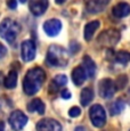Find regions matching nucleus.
I'll return each instance as SVG.
<instances>
[{
	"label": "nucleus",
	"instance_id": "obj_24",
	"mask_svg": "<svg viewBox=\"0 0 130 131\" xmlns=\"http://www.w3.org/2000/svg\"><path fill=\"white\" fill-rule=\"evenodd\" d=\"M7 54V48L0 42V58H4Z\"/></svg>",
	"mask_w": 130,
	"mask_h": 131
},
{
	"label": "nucleus",
	"instance_id": "obj_22",
	"mask_svg": "<svg viewBox=\"0 0 130 131\" xmlns=\"http://www.w3.org/2000/svg\"><path fill=\"white\" fill-rule=\"evenodd\" d=\"M114 58H115V62H117L119 64H122V65H126L128 64L130 62V52L128 51H119L115 54V56H114Z\"/></svg>",
	"mask_w": 130,
	"mask_h": 131
},
{
	"label": "nucleus",
	"instance_id": "obj_16",
	"mask_svg": "<svg viewBox=\"0 0 130 131\" xmlns=\"http://www.w3.org/2000/svg\"><path fill=\"white\" fill-rule=\"evenodd\" d=\"M45 110H46V107H45L44 102H42L41 99H39V98H36V99L31 100V102L27 104V111L31 113L37 112L38 114L42 115L45 113Z\"/></svg>",
	"mask_w": 130,
	"mask_h": 131
},
{
	"label": "nucleus",
	"instance_id": "obj_17",
	"mask_svg": "<svg viewBox=\"0 0 130 131\" xmlns=\"http://www.w3.org/2000/svg\"><path fill=\"white\" fill-rule=\"evenodd\" d=\"M99 25H101L99 21H91V22H89L86 26H84L83 37H84V39H86L87 41H90L91 40V38L94 37L95 32L97 31V29L99 27Z\"/></svg>",
	"mask_w": 130,
	"mask_h": 131
},
{
	"label": "nucleus",
	"instance_id": "obj_7",
	"mask_svg": "<svg viewBox=\"0 0 130 131\" xmlns=\"http://www.w3.org/2000/svg\"><path fill=\"white\" fill-rule=\"evenodd\" d=\"M8 121L10 127L14 130H22L26 125L29 119H27V116L22 111H15V112H13L9 115Z\"/></svg>",
	"mask_w": 130,
	"mask_h": 131
},
{
	"label": "nucleus",
	"instance_id": "obj_26",
	"mask_svg": "<svg viewBox=\"0 0 130 131\" xmlns=\"http://www.w3.org/2000/svg\"><path fill=\"white\" fill-rule=\"evenodd\" d=\"M61 96H62V98H64V99H70V98H71V92H70L69 90L65 89V90L62 91Z\"/></svg>",
	"mask_w": 130,
	"mask_h": 131
},
{
	"label": "nucleus",
	"instance_id": "obj_28",
	"mask_svg": "<svg viewBox=\"0 0 130 131\" xmlns=\"http://www.w3.org/2000/svg\"><path fill=\"white\" fill-rule=\"evenodd\" d=\"M21 1H22V2H25V1H26V0H21Z\"/></svg>",
	"mask_w": 130,
	"mask_h": 131
},
{
	"label": "nucleus",
	"instance_id": "obj_6",
	"mask_svg": "<svg viewBox=\"0 0 130 131\" xmlns=\"http://www.w3.org/2000/svg\"><path fill=\"white\" fill-rule=\"evenodd\" d=\"M116 91V85L115 82L111 79H103L99 81L98 84V94L104 99H109V98L113 97V95Z\"/></svg>",
	"mask_w": 130,
	"mask_h": 131
},
{
	"label": "nucleus",
	"instance_id": "obj_2",
	"mask_svg": "<svg viewBox=\"0 0 130 131\" xmlns=\"http://www.w3.org/2000/svg\"><path fill=\"white\" fill-rule=\"evenodd\" d=\"M47 63L54 67H65L69 63V55L63 47L51 45L47 51Z\"/></svg>",
	"mask_w": 130,
	"mask_h": 131
},
{
	"label": "nucleus",
	"instance_id": "obj_21",
	"mask_svg": "<svg viewBox=\"0 0 130 131\" xmlns=\"http://www.w3.org/2000/svg\"><path fill=\"white\" fill-rule=\"evenodd\" d=\"M123 108H124V103L122 102L121 99H117V100H115L114 103H112V104L110 105L109 110H110L111 115H117L123 111Z\"/></svg>",
	"mask_w": 130,
	"mask_h": 131
},
{
	"label": "nucleus",
	"instance_id": "obj_15",
	"mask_svg": "<svg viewBox=\"0 0 130 131\" xmlns=\"http://www.w3.org/2000/svg\"><path fill=\"white\" fill-rule=\"evenodd\" d=\"M82 67L86 71V74L89 79L94 78L95 73H96V64L95 62L91 59L90 56H84L83 59H82Z\"/></svg>",
	"mask_w": 130,
	"mask_h": 131
},
{
	"label": "nucleus",
	"instance_id": "obj_4",
	"mask_svg": "<svg viewBox=\"0 0 130 131\" xmlns=\"http://www.w3.org/2000/svg\"><path fill=\"white\" fill-rule=\"evenodd\" d=\"M89 117H90V121L94 127L102 128L106 122V112L103 106L95 104L89 110Z\"/></svg>",
	"mask_w": 130,
	"mask_h": 131
},
{
	"label": "nucleus",
	"instance_id": "obj_23",
	"mask_svg": "<svg viewBox=\"0 0 130 131\" xmlns=\"http://www.w3.org/2000/svg\"><path fill=\"white\" fill-rule=\"evenodd\" d=\"M80 113H81V110H80L79 107H77V106L71 107V108H70V111H69V115H70L71 117H77V116H79Z\"/></svg>",
	"mask_w": 130,
	"mask_h": 131
},
{
	"label": "nucleus",
	"instance_id": "obj_19",
	"mask_svg": "<svg viewBox=\"0 0 130 131\" xmlns=\"http://www.w3.org/2000/svg\"><path fill=\"white\" fill-rule=\"evenodd\" d=\"M94 99V91L91 88H84L80 95V103L82 106H88Z\"/></svg>",
	"mask_w": 130,
	"mask_h": 131
},
{
	"label": "nucleus",
	"instance_id": "obj_9",
	"mask_svg": "<svg viewBox=\"0 0 130 131\" xmlns=\"http://www.w3.org/2000/svg\"><path fill=\"white\" fill-rule=\"evenodd\" d=\"M62 30V22L59 19L51 18L45 22L44 24V31L46 32L47 36L49 37H56Z\"/></svg>",
	"mask_w": 130,
	"mask_h": 131
},
{
	"label": "nucleus",
	"instance_id": "obj_25",
	"mask_svg": "<svg viewBox=\"0 0 130 131\" xmlns=\"http://www.w3.org/2000/svg\"><path fill=\"white\" fill-rule=\"evenodd\" d=\"M7 6L10 9H15L17 7V1L16 0H8V1H7Z\"/></svg>",
	"mask_w": 130,
	"mask_h": 131
},
{
	"label": "nucleus",
	"instance_id": "obj_3",
	"mask_svg": "<svg viewBox=\"0 0 130 131\" xmlns=\"http://www.w3.org/2000/svg\"><path fill=\"white\" fill-rule=\"evenodd\" d=\"M19 30H21V26L18 23L10 18H5L0 23V37L6 40L8 43H13L17 34L19 33Z\"/></svg>",
	"mask_w": 130,
	"mask_h": 131
},
{
	"label": "nucleus",
	"instance_id": "obj_20",
	"mask_svg": "<svg viewBox=\"0 0 130 131\" xmlns=\"http://www.w3.org/2000/svg\"><path fill=\"white\" fill-rule=\"evenodd\" d=\"M17 79H18L17 72L15 71V70H12V71L8 73V75L6 77V79H5V82H4L5 87H6L7 89H14L17 84Z\"/></svg>",
	"mask_w": 130,
	"mask_h": 131
},
{
	"label": "nucleus",
	"instance_id": "obj_1",
	"mask_svg": "<svg viewBox=\"0 0 130 131\" xmlns=\"http://www.w3.org/2000/svg\"><path fill=\"white\" fill-rule=\"evenodd\" d=\"M46 80V73L41 67H33L29 70L23 80V90L27 96L36 95L41 89Z\"/></svg>",
	"mask_w": 130,
	"mask_h": 131
},
{
	"label": "nucleus",
	"instance_id": "obj_11",
	"mask_svg": "<svg viewBox=\"0 0 130 131\" xmlns=\"http://www.w3.org/2000/svg\"><path fill=\"white\" fill-rule=\"evenodd\" d=\"M30 10L36 16H41L48 8V0H30Z\"/></svg>",
	"mask_w": 130,
	"mask_h": 131
},
{
	"label": "nucleus",
	"instance_id": "obj_5",
	"mask_svg": "<svg viewBox=\"0 0 130 131\" xmlns=\"http://www.w3.org/2000/svg\"><path fill=\"white\" fill-rule=\"evenodd\" d=\"M120 40V32L117 30H106L98 37V42L104 47H114Z\"/></svg>",
	"mask_w": 130,
	"mask_h": 131
},
{
	"label": "nucleus",
	"instance_id": "obj_8",
	"mask_svg": "<svg viewBox=\"0 0 130 131\" xmlns=\"http://www.w3.org/2000/svg\"><path fill=\"white\" fill-rule=\"evenodd\" d=\"M21 52H22V58L24 62H31L36 57V45L32 40H25L22 43L21 47Z\"/></svg>",
	"mask_w": 130,
	"mask_h": 131
},
{
	"label": "nucleus",
	"instance_id": "obj_14",
	"mask_svg": "<svg viewBox=\"0 0 130 131\" xmlns=\"http://www.w3.org/2000/svg\"><path fill=\"white\" fill-rule=\"evenodd\" d=\"M86 79H87V74L82 66H77L72 71V80H73L75 85H78V87L82 85L86 81Z\"/></svg>",
	"mask_w": 130,
	"mask_h": 131
},
{
	"label": "nucleus",
	"instance_id": "obj_10",
	"mask_svg": "<svg viewBox=\"0 0 130 131\" xmlns=\"http://www.w3.org/2000/svg\"><path fill=\"white\" fill-rule=\"evenodd\" d=\"M110 0H84L87 10L91 14H97L106 7Z\"/></svg>",
	"mask_w": 130,
	"mask_h": 131
},
{
	"label": "nucleus",
	"instance_id": "obj_18",
	"mask_svg": "<svg viewBox=\"0 0 130 131\" xmlns=\"http://www.w3.org/2000/svg\"><path fill=\"white\" fill-rule=\"evenodd\" d=\"M67 83V78L64 74H58L54 78V80L51 81L50 87H49V91L50 92H56L59 88L64 87Z\"/></svg>",
	"mask_w": 130,
	"mask_h": 131
},
{
	"label": "nucleus",
	"instance_id": "obj_13",
	"mask_svg": "<svg viewBox=\"0 0 130 131\" xmlns=\"http://www.w3.org/2000/svg\"><path fill=\"white\" fill-rule=\"evenodd\" d=\"M112 14L116 18H123L130 14V5L127 2H119L112 8Z\"/></svg>",
	"mask_w": 130,
	"mask_h": 131
},
{
	"label": "nucleus",
	"instance_id": "obj_12",
	"mask_svg": "<svg viewBox=\"0 0 130 131\" xmlns=\"http://www.w3.org/2000/svg\"><path fill=\"white\" fill-rule=\"evenodd\" d=\"M37 129L38 130H54V131H58L62 130V125L57 122L56 120L52 119H44L41 121H39L37 124Z\"/></svg>",
	"mask_w": 130,
	"mask_h": 131
},
{
	"label": "nucleus",
	"instance_id": "obj_27",
	"mask_svg": "<svg viewBox=\"0 0 130 131\" xmlns=\"http://www.w3.org/2000/svg\"><path fill=\"white\" fill-rule=\"evenodd\" d=\"M55 1H56L58 5H62V4H64V2L66 1V0H55Z\"/></svg>",
	"mask_w": 130,
	"mask_h": 131
}]
</instances>
